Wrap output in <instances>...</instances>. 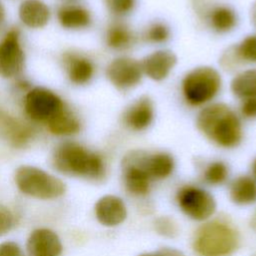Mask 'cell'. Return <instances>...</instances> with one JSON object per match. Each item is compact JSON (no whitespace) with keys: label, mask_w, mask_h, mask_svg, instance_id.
<instances>
[{"label":"cell","mask_w":256,"mask_h":256,"mask_svg":"<svg viewBox=\"0 0 256 256\" xmlns=\"http://www.w3.org/2000/svg\"><path fill=\"white\" fill-rule=\"evenodd\" d=\"M139 256H157L156 253H145V254H141Z\"/></svg>","instance_id":"cell-38"},{"label":"cell","mask_w":256,"mask_h":256,"mask_svg":"<svg viewBox=\"0 0 256 256\" xmlns=\"http://www.w3.org/2000/svg\"><path fill=\"white\" fill-rule=\"evenodd\" d=\"M62 248L59 236L49 228L33 230L26 242V249L30 256H59Z\"/></svg>","instance_id":"cell-13"},{"label":"cell","mask_w":256,"mask_h":256,"mask_svg":"<svg viewBox=\"0 0 256 256\" xmlns=\"http://www.w3.org/2000/svg\"><path fill=\"white\" fill-rule=\"evenodd\" d=\"M233 46L241 65L256 63V34L247 35L239 44Z\"/></svg>","instance_id":"cell-26"},{"label":"cell","mask_w":256,"mask_h":256,"mask_svg":"<svg viewBox=\"0 0 256 256\" xmlns=\"http://www.w3.org/2000/svg\"><path fill=\"white\" fill-rule=\"evenodd\" d=\"M196 127L209 141L222 148H234L243 138L239 115L222 102L202 107L196 117Z\"/></svg>","instance_id":"cell-1"},{"label":"cell","mask_w":256,"mask_h":256,"mask_svg":"<svg viewBox=\"0 0 256 256\" xmlns=\"http://www.w3.org/2000/svg\"><path fill=\"white\" fill-rule=\"evenodd\" d=\"M105 42L112 50L126 51L136 44L137 36L129 25L122 21H115L106 30Z\"/></svg>","instance_id":"cell-16"},{"label":"cell","mask_w":256,"mask_h":256,"mask_svg":"<svg viewBox=\"0 0 256 256\" xmlns=\"http://www.w3.org/2000/svg\"><path fill=\"white\" fill-rule=\"evenodd\" d=\"M155 253L157 256H184L182 252L173 248H162Z\"/></svg>","instance_id":"cell-34"},{"label":"cell","mask_w":256,"mask_h":256,"mask_svg":"<svg viewBox=\"0 0 256 256\" xmlns=\"http://www.w3.org/2000/svg\"><path fill=\"white\" fill-rule=\"evenodd\" d=\"M250 18L253 26L256 28V1L253 3L251 10H250Z\"/></svg>","instance_id":"cell-35"},{"label":"cell","mask_w":256,"mask_h":256,"mask_svg":"<svg viewBox=\"0 0 256 256\" xmlns=\"http://www.w3.org/2000/svg\"><path fill=\"white\" fill-rule=\"evenodd\" d=\"M24 67V52L20 46L19 32L11 29L0 42V75L11 78Z\"/></svg>","instance_id":"cell-10"},{"label":"cell","mask_w":256,"mask_h":256,"mask_svg":"<svg viewBox=\"0 0 256 256\" xmlns=\"http://www.w3.org/2000/svg\"><path fill=\"white\" fill-rule=\"evenodd\" d=\"M60 24L67 29H83L91 24L92 18L88 9L79 5L62 6L58 11Z\"/></svg>","instance_id":"cell-19"},{"label":"cell","mask_w":256,"mask_h":256,"mask_svg":"<svg viewBox=\"0 0 256 256\" xmlns=\"http://www.w3.org/2000/svg\"><path fill=\"white\" fill-rule=\"evenodd\" d=\"M239 112L244 119H256V97L241 100Z\"/></svg>","instance_id":"cell-31"},{"label":"cell","mask_w":256,"mask_h":256,"mask_svg":"<svg viewBox=\"0 0 256 256\" xmlns=\"http://www.w3.org/2000/svg\"><path fill=\"white\" fill-rule=\"evenodd\" d=\"M230 198L239 205L256 202V179L250 176H239L230 186Z\"/></svg>","instance_id":"cell-21"},{"label":"cell","mask_w":256,"mask_h":256,"mask_svg":"<svg viewBox=\"0 0 256 256\" xmlns=\"http://www.w3.org/2000/svg\"><path fill=\"white\" fill-rule=\"evenodd\" d=\"M238 245V235L228 224L212 221L202 225L194 240V249L201 256H229Z\"/></svg>","instance_id":"cell-5"},{"label":"cell","mask_w":256,"mask_h":256,"mask_svg":"<svg viewBox=\"0 0 256 256\" xmlns=\"http://www.w3.org/2000/svg\"><path fill=\"white\" fill-rule=\"evenodd\" d=\"M65 63L70 81L77 85L87 84L94 75L95 67L91 60L77 54H66Z\"/></svg>","instance_id":"cell-18"},{"label":"cell","mask_w":256,"mask_h":256,"mask_svg":"<svg viewBox=\"0 0 256 256\" xmlns=\"http://www.w3.org/2000/svg\"><path fill=\"white\" fill-rule=\"evenodd\" d=\"M147 153L144 151H131L122 161L124 184L128 192L142 196L149 192L152 178L145 167Z\"/></svg>","instance_id":"cell-8"},{"label":"cell","mask_w":256,"mask_h":256,"mask_svg":"<svg viewBox=\"0 0 256 256\" xmlns=\"http://www.w3.org/2000/svg\"><path fill=\"white\" fill-rule=\"evenodd\" d=\"M228 174L229 170L224 162L213 161L204 171V180L210 185H220L226 181Z\"/></svg>","instance_id":"cell-27"},{"label":"cell","mask_w":256,"mask_h":256,"mask_svg":"<svg viewBox=\"0 0 256 256\" xmlns=\"http://www.w3.org/2000/svg\"><path fill=\"white\" fill-rule=\"evenodd\" d=\"M230 90L240 100L256 97V68L246 69L238 73L231 80Z\"/></svg>","instance_id":"cell-22"},{"label":"cell","mask_w":256,"mask_h":256,"mask_svg":"<svg viewBox=\"0 0 256 256\" xmlns=\"http://www.w3.org/2000/svg\"><path fill=\"white\" fill-rule=\"evenodd\" d=\"M14 225V215L11 210L0 203V237L6 235Z\"/></svg>","instance_id":"cell-30"},{"label":"cell","mask_w":256,"mask_h":256,"mask_svg":"<svg viewBox=\"0 0 256 256\" xmlns=\"http://www.w3.org/2000/svg\"><path fill=\"white\" fill-rule=\"evenodd\" d=\"M14 178L18 189L32 198L56 199L66 191V186L60 178L35 166H20L16 170Z\"/></svg>","instance_id":"cell-4"},{"label":"cell","mask_w":256,"mask_h":256,"mask_svg":"<svg viewBox=\"0 0 256 256\" xmlns=\"http://www.w3.org/2000/svg\"><path fill=\"white\" fill-rule=\"evenodd\" d=\"M155 229L163 236L173 237L177 234L176 223L168 217H160L155 221Z\"/></svg>","instance_id":"cell-29"},{"label":"cell","mask_w":256,"mask_h":256,"mask_svg":"<svg viewBox=\"0 0 256 256\" xmlns=\"http://www.w3.org/2000/svg\"><path fill=\"white\" fill-rule=\"evenodd\" d=\"M54 168L62 174L101 180L106 174L103 157L83 145L66 141L59 144L52 155Z\"/></svg>","instance_id":"cell-2"},{"label":"cell","mask_w":256,"mask_h":256,"mask_svg":"<svg viewBox=\"0 0 256 256\" xmlns=\"http://www.w3.org/2000/svg\"><path fill=\"white\" fill-rule=\"evenodd\" d=\"M4 133L15 146L25 145L32 137V130L12 118H4L1 121Z\"/></svg>","instance_id":"cell-24"},{"label":"cell","mask_w":256,"mask_h":256,"mask_svg":"<svg viewBox=\"0 0 256 256\" xmlns=\"http://www.w3.org/2000/svg\"><path fill=\"white\" fill-rule=\"evenodd\" d=\"M4 18H5V9H4L3 5L0 2V26L2 25V23L4 21Z\"/></svg>","instance_id":"cell-36"},{"label":"cell","mask_w":256,"mask_h":256,"mask_svg":"<svg viewBox=\"0 0 256 256\" xmlns=\"http://www.w3.org/2000/svg\"><path fill=\"white\" fill-rule=\"evenodd\" d=\"M176 200L180 210L193 220H206L216 210L213 196L206 190L192 185L181 187L177 192Z\"/></svg>","instance_id":"cell-7"},{"label":"cell","mask_w":256,"mask_h":256,"mask_svg":"<svg viewBox=\"0 0 256 256\" xmlns=\"http://www.w3.org/2000/svg\"><path fill=\"white\" fill-rule=\"evenodd\" d=\"M0 256H24L20 245L14 241L0 243Z\"/></svg>","instance_id":"cell-32"},{"label":"cell","mask_w":256,"mask_h":256,"mask_svg":"<svg viewBox=\"0 0 256 256\" xmlns=\"http://www.w3.org/2000/svg\"><path fill=\"white\" fill-rule=\"evenodd\" d=\"M19 17L27 27L41 28L48 23L50 10L41 0H24L19 7Z\"/></svg>","instance_id":"cell-17"},{"label":"cell","mask_w":256,"mask_h":256,"mask_svg":"<svg viewBox=\"0 0 256 256\" xmlns=\"http://www.w3.org/2000/svg\"><path fill=\"white\" fill-rule=\"evenodd\" d=\"M140 63L144 75L153 81H162L176 66L177 57L172 51L162 49L145 56Z\"/></svg>","instance_id":"cell-12"},{"label":"cell","mask_w":256,"mask_h":256,"mask_svg":"<svg viewBox=\"0 0 256 256\" xmlns=\"http://www.w3.org/2000/svg\"><path fill=\"white\" fill-rule=\"evenodd\" d=\"M202 21H205L217 33H227L236 27L238 17L235 10L230 6L215 2Z\"/></svg>","instance_id":"cell-15"},{"label":"cell","mask_w":256,"mask_h":256,"mask_svg":"<svg viewBox=\"0 0 256 256\" xmlns=\"http://www.w3.org/2000/svg\"><path fill=\"white\" fill-rule=\"evenodd\" d=\"M171 36L170 28L161 21L150 23L142 32V40L149 44H163L169 40Z\"/></svg>","instance_id":"cell-25"},{"label":"cell","mask_w":256,"mask_h":256,"mask_svg":"<svg viewBox=\"0 0 256 256\" xmlns=\"http://www.w3.org/2000/svg\"><path fill=\"white\" fill-rule=\"evenodd\" d=\"M97 220L104 226L112 227L121 224L127 216L126 205L121 198L115 195L101 197L94 207Z\"/></svg>","instance_id":"cell-14"},{"label":"cell","mask_w":256,"mask_h":256,"mask_svg":"<svg viewBox=\"0 0 256 256\" xmlns=\"http://www.w3.org/2000/svg\"><path fill=\"white\" fill-rule=\"evenodd\" d=\"M222 88L220 73L210 66L190 70L182 79L181 91L184 101L191 107H204L213 101Z\"/></svg>","instance_id":"cell-3"},{"label":"cell","mask_w":256,"mask_h":256,"mask_svg":"<svg viewBox=\"0 0 256 256\" xmlns=\"http://www.w3.org/2000/svg\"><path fill=\"white\" fill-rule=\"evenodd\" d=\"M49 131L57 136H71L80 131L79 120L65 109L51 119L48 123Z\"/></svg>","instance_id":"cell-23"},{"label":"cell","mask_w":256,"mask_h":256,"mask_svg":"<svg viewBox=\"0 0 256 256\" xmlns=\"http://www.w3.org/2000/svg\"><path fill=\"white\" fill-rule=\"evenodd\" d=\"M154 116L153 100L148 95H142L126 107L122 114V123L131 131L141 132L151 126Z\"/></svg>","instance_id":"cell-11"},{"label":"cell","mask_w":256,"mask_h":256,"mask_svg":"<svg viewBox=\"0 0 256 256\" xmlns=\"http://www.w3.org/2000/svg\"><path fill=\"white\" fill-rule=\"evenodd\" d=\"M107 9L116 17L129 15L136 6V0H105Z\"/></svg>","instance_id":"cell-28"},{"label":"cell","mask_w":256,"mask_h":256,"mask_svg":"<svg viewBox=\"0 0 256 256\" xmlns=\"http://www.w3.org/2000/svg\"><path fill=\"white\" fill-rule=\"evenodd\" d=\"M251 171H252V174H253V178L256 179V158H255V159L253 160V162H252Z\"/></svg>","instance_id":"cell-37"},{"label":"cell","mask_w":256,"mask_h":256,"mask_svg":"<svg viewBox=\"0 0 256 256\" xmlns=\"http://www.w3.org/2000/svg\"><path fill=\"white\" fill-rule=\"evenodd\" d=\"M143 75L140 61L129 56L113 59L106 68L107 79L121 92H127L138 86Z\"/></svg>","instance_id":"cell-9"},{"label":"cell","mask_w":256,"mask_h":256,"mask_svg":"<svg viewBox=\"0 0 256 256\" xmlns=\"http://www.w3.org/2000/svg\"><path fill=\"white\" fill-rule=\"evenodd\" d=\"M145 167L152 180L165 179L172 174L175 167V161L173 156L167 152L147 153Z\"/></svg>","instance_id":"cell-20"},{"label":"cell","mask_w":256,"mask_h":256,"mask_svg":"<svg viewBox=\"0 0 256 256\" xmlns=\"http://www.w3.org/2000/svg\"><path fill=\"white\" fill-rule=\"evenodd\" d=\"M191 3L197 16L203 20L210 8L215 4V0H191Z\"/></svg>","instance_id":"cell-33"},{"label":"cell","mask_w":256,"mask_h":256,"mask_svg":"<svg viewBox=\"0 0 256 256\" xmlns=\"http://www.w3.org/2000/svg\"><path fill=\"white\" fill-rule=\"evenodd\" d=\"M24 108L29 118L44 123H48L65 109L60 97L43 87H35L26 94Z\"/></svg>","instance_id":"cell-6"}]
</instances>
